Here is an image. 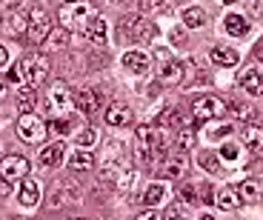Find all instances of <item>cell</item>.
Wrapping results in <instances>:
<instances>
[{
  "label": "cell",
  "mask_w": 263,
  "mask_h": 220,
  "mask_svg": "<svg viewBox=\"0 0 263 220\" xmlns=\"http://www.w3.org/2000/svg\"><path fill=\"white\" fill-rule=\"evenodd\" d=\"M12 194V183L6 177H0V197H9Z\"/></svg>",
  "instance_id": "obj_44"
},
{
  "label": "cell",
  "mask_w": 263,
  "mask_h": 220,
  "mask_svg": "<svg viewBox=\"0 0 263 220\" xmlns=\"http://www.w3.org/2000/svg\"><path fill=\"white\" fill-rule=\"evenodd\" d=\"M3 94H6V86H3V80H0V97H3Z\"/></svg>",
  "instance_id": "obj_50"
},
{
  "label": "cell",
  "mask_w": 263,
  "mask_h": 220,
  "mask_svg": "<svg viewBox=\"0 0 263 220\" xmlns=\"http://www.w3.org/2000/svg\"><path fill=\"white\" fill-rule=\"evenodd\" d=\"M155 54L160 57V63H158V80L160 83H180V80H183V63H178L166 49H158Z\"/></svg>",
  "instance_id": "obj_8"
},
{
  "label": "cell",
  "mask_w": 263,
  "mask_h": 220,
  "mask_svg": "<svg viewBox=\"0 0 263 220\" xmlns=\"http://www.w3.org/2000/svg\"><path fill=\"white\" fill-rule=\"evenodd\" d=\"M229 132H232V126H229V123H223V126L212 129V132H209V137H226V134H229Z\"/></svg>",
  "instance_id": "obj_42"
},
{
  "label": "cell",
  "mask_w": 263,
  "mask_h": 220,
  "mask_svg": "<svg viewBox=\"0 0 263 220\" xmlns=\"http://www.w3.org/2000/svg\"><path fill=\"white\" fill-rule=\"evenodd\" d=\"M243 146H246V152H260L263 149V126L249 123L243 129Z\"/></svg>",
  "instance_id": "obj_21"
},
{
  "label": "cell",
  "mask_w": 263,
  "mask_h": 220,
  "mask_svg": "<svg viewBox=\"0 0 263 220\" xmlns=\"http://www.w3.org/2000/svg\"><path fill=\"white\" fill-rule=\"evenodd\" d=\"M95 140H98L95 129H89V126H86L83 132H78V146H80V149H92V146H95Z\"/></svg>",
  "instance_id": "obj_35"
},
{
  "label": "cell",
  "mask_w": 263,
  "mask_h": 220,
  "mask_svg": "<svg viewBox=\"0 0 263 220\" xmlns=\"http://www.w3.org/2000/svg\"><path fill=\"white\" fill-rule=\"evenodd\" d=\"M163 220H186V217L180 214V209H178V206H172V209H169V214H166Z\"/></svg>",
  "instance_id": "obj_46"
},
{
  "label": "cell",
  "mask_w": 263,
  "mask_h": 220,
  "mask_svg": "<svg viewBox=\"0 0 263 220\" xmlns=\"http://www.w3.org/2000/svg\"><path fill=\"white\" fill-rule=\"evenodd\" d=\"M237 197L246 200V203H257L260 200V189H257V183H252V180H243V183H237Z\"/></svg>",
  "instance_id": "obj_29"
},
{
  "label": "cell",
  "mask_w": 263,
  "mask_h": 220,
  "mask_svg": "<svg viewBox=\"0 0 263 220\" xmlns=\"http://www.w3.org/2000/svg\"><path fill=\"white\" fill-rule=\"evenodd\" d=\"M72 100L83 114H95L100 106H103V92H100V89H92V86H83V89H78V92L72 94Z\"/></svg>",
  "instance_id": "obj_11"
},
{
  "label": "cell",
  "mask_w": 263,
  "mask_h": 220,
  "mask_svg": "<svg viewBox=\"0 0 263 220\" xmlns=\"http://www.w3.org/2000/svg\"><path fill=\"white\" fill-rule=\"evenodd\" d=\"M189 172V157H186L183 152H175V154H169V157L163 160V166H160V174L163 177H183V174Z\"/></svg>",
  "instance_id": "obj_12"
},
{
  "label": "cell",
  "mask_w": 263,
  "mask_h": 220,
  "mask_svg": "<svg viewBox=\"0 0 263 220\" xmlns=\"http://www.w3.org/2000/svg\"><path fill=\"white\" fill-rule=\"evenodd\" d=\"M138 6L140 9H166L169 6V0H140Z\"/></svg>",
  "instance_id": "obj_41"
},
{
  "label": "cell",
  "mask_w": 263,
  "mask_h": 220,
  "mask_svg": "<svg viewBox=\"0 0 263 220\" xmlns=\"http://www.w3.org/2000/svg\"><path fill=\"white\" fill-rule=\"evenodd\" d=\"M237 83H240L249 94H263V72L255 66H246L243 72H240V77H237Z\"/></svg>",
  "instance_id": "obj_13"
},
{
  "label": "cell",
  "mask_w": 263,
  "mask_h": 220,
  "mask_svg": "<svg viewBox=\"0 0 263 220\" xmlns=\"http://www.w3.org/2000/svg\"><path fill=\"white\" fill-rule=\"evenodd\" d=\"M206 23V12L200 6H189L183 12V26L186 29H200Z\"/></svg>",
  "instance_id": "obj_27"
},
{
  "label": "cell",
  "mask_w": 263,
  "mask_h": 220,
  "mask_svg": "<svg viewBox=\"0 0 263 220\" xmlns=\"http://www.w3.org/2000/svg\"><path fill=\"white\" fill-rule=\"evenodd\" d=\"M49 100H52L54 109H66L72 103V92L66 86V80H54L52 86H49Z\"/></svg>",
  "instance_id": "obj_17"
},
{
  "label": "cell",
  "mask_w": 263,
  "mask_h": 220,
  "mask_svg": "<svg viewBox=\"0 0 263 220\" xmlns=\"http://www.w3.org/2000/svg\"><path fill=\"white\" fill-rule=\"evenodd\" d=\"M17 103H20V109H23V114L32 112V109H34V89L32 86L17 89Z\"/></svg>",
  "instance_id": "obj_32"
},
{
  "label": "cell",
  "mask_w": 263,
  "mask_h": 220,
  "mask_svg": "<svg viewBox=\"0 0 263 220\" xmlns=\"http://www.w3.org/2000/svg\"><path fill=\"white\" fill-rule=\"evenodd\" d=\"M215 203L220 209H226V212H235V209H240V203H243V200L237 197V192L232 186H217L215 189Z\"/></svg>",
  "instance_id": "obj_16"
},
{
  "label": "cell",
  "mask_w": 263,
  "mask_h": 220,
  "mask_svg": "<svg viewBox=\"0 0 263 220\" xmlns=\"http://www.w3.org/2000/svg\"><path fill=\"white\" fill-rule=\"evenodd\" d=\"M160 126H163V129H175V132H180V129H186L189 123H186V117L178 112V109H169V112H166L163 117H160Z\"/></svg>",
  "instance_id": "obj_28"
},
{
  "label": "cell",
  "mask_w": 263,
  "mask_h": 220,
  "mask_svg": "<svg viewBox=\"0 0 263 220\" xmlns=\"http://www.w3.org/2000/svg\"><path fill=\"white\" fill-rule=\"evenodd\" d=\"M229 106H232V114L240 120H249L255 114V106H246V103H229Z\"/></svg>",
  "instance_id": "obj_36"
},
{
  "label": "cell",
  "mask_w": 263,
  "mask_h": 220,
  "mask_svg": "<svg viewBox=\"0 0 263 220\" xmlns=\"http://www.w3.org/2000/svg\"><path fill=\"white\" fill-rule=\"evenodd\" d=\"M200 80H209V74H206V69L197 63V57H189L183 63V80H180V86H197Z\"/></svg>",
  "instance_id": "obj_14"
},
{
  "label": "cell",
  "mask_w": 263,
  "mask_h": 220,
  "mask_svg": "<svg viewBox=\"0 0 263 220\" xmlns=\"http://www.w3.org/2000/svg\"><path fill=\"white\" fill-rule=\"evenodd\" d=\"M98 17V9L89 3V0H80V3H66L60 9V26L66 32H83L92 26V20Z\"/></svg>",
  "instance_id": "obj_2"
},
{
  "label": "cell",
  "mask_w": 263,
  "mask_h": 220,
  "mask_svg": "<svg viewBox=\"0 0 263 220\" xmlns=\"http://www.w3.org/2000/svg\"><path fill=\"white\" fill-rule=\"evenodd\" d=\"M237 154H240V149H237L235 143H223V146H220V157L229 160V163H232V160H237Z\"/></svg>",
  "instance_id": "obj_39"
},
{
  "label": "cell",
  "mask_w": 263,
  "mask_h": 220,
  "mask_svg": "<svg viewBox=\"0 0 263 220\" xmlns=\"http://www.w3.org/2000/svg\"><path fill=\"white\" fill-rule=\"evenodd\" d=\"M120 32H123L126 37L138 40V43H149V40L158 37V26H155V23H152L149 17H143L140 12L126 14L123 23H120Z\"/></svg>",
  "instance_id": "obj_3"
},
{
  "label": "cell",
  "mask_w": 263,
  "mask_h": 220,
  "mask_svg": "<svg viewBox=\"0 0 263 220\" xmlns=\"http://www.w3.org/2000/svg\"><path fill=\"white\" fill-rule=\"evenodd\" d=\"M212 60H215L217 66H235L237 63V52L229 46H215L212 49Z\"/></svg>",
  "instance_id": "obj_26"
},
{
  "label": "cell",
  "mask_w": 263,
  "mask_h": 220,
  "mask_svg": "<svg viewBox=\"0 0 263 220\" xmlns=\"http://www.w3.org/2000/svg\"><path fill=\"white\" fill-rule=\"evenodd\" d=\"M78 220H83V217H78Z\"/></svg>",
  "instance_id": "obj_54"
},
{
  "label": "cell",
  "mask_w": 263,
  "mask_h": 220,
  "mask_svg": "<svg viewBox=\"0 0 263 220\" xmlns=\"http://www.w3.org/2000/svg\"><path fill=\"white\" fill-rule=\"evenodd\" d=\"M123 66L129 69V72H135V74H146V72H149V54L140 52V49L126 52L123 54Z\"/></svg>",
  "instance_id": "obj_18"
},
{
  "label": "cell",
  "mask_w": 263,
  "mask_h": 220,
  "mask_svg": "<svg viewBox=\"0 0 263 220\" xmlns=\"http://www.w3.org/2000/svg\"><path fill=\"white\" fill-rule=\"evenodd\" d=\"M46 132H49L46 123H43L34 112H26V114L17 117V134L26 140V143H40V140L46 137Z\"/></svg>",
  "instance_id": "obj_6"
},
{
  "label": "cell",
  "mask_w": 263,
  "mask_h": 220,
  "mask_svg": "<svg viewBox=\"0 0 263 220\" xmlns=\"http://www.w3.org/2000/svg\"><path fill=\"white\" fill-rule=\"evenodd\" d=\"M223 29L232 34V37H243L249 32V23H246L243 14H226L223 17Z\"/></svg>",
  "instance_id": "obj_23"
},
{
  "label": "cell",
  "mask_w": 263,
  "mask_h": 220,
  "mask_svg": "<svg viewBox=\"0 0 263 220\" xmlns=\"http://www.w3.org/2000/svg\"><path fill=\"white\" fill-rule=\"evenodd\" d=\"M172 40H175V43H178V40H183V29H175V32H172Z\"/></svg>",
  "instance_id": "obj_48"
},
{
  "label": "cell",
  "mask_w": 263,
  "mask_h": 220,
  "mask_svg": "<svg viewBox=\"0 0 263 220\" xmlns=\"http://www.w3.org/2000/svg\"><path fill=\"white\" fill-rule=\"evenodd\" d=\"M106 123L112 129H123L132 123V109L126 103H112V106L106 109Z\"/></svg>",
  "instance_id": "obj_15"
},
{
  "label": "cell",
  "mask_w": 263,
  "mask_h": 220,
  "mask_svg": "<svg viewBox=\"0 0 263 220\" xmlns=\"http://www.w3.org/2000/svg\"><path fill=\"white\" fill-rule=\"evenodd\" d=\"M40 200V183L34 177H23L20 180V203L23 206H37Z\"/></svg>",
  "instance_id": "obj_19"
},
{
  "label": "cell",
  "mask_w": 263,
  "mask_h": 220,
  "mask_svg": "<svg viewBox=\"0 0 263 220\" xmlns=\"http://www.w3.org/2000/svg\"><path fill=\"white\" fill-rule=\"evenodd\" d=\"M20 77H23V74H20V69H17V66L9 69V80H20Z\"/></svg>",
  "instance_id": "obj_47"
},
{
  "label": "cell",
  "mask_w": 263,
  "mask_h": 220,
  "mask_svg": "<svg viewBox=\"0 0 263 220\" xmlns=\"http://www.w3.org/2000/svg\"><path fill=\"white\" fill-rule=\"evenodd\" d=\"M135 220H163V214H158L155 209H149V212H143V214H138Z\"/></svg>",
  "instance_id": "obj_43"
},
{
  "label": "cell",
  "mask_w": 263,
  "mask_h": 220,
  "mask_svg": "<svg viewBox=\"0 0 263 220\" xmlns=\"http://www.w3.org/2000/svg\"><path fill=\"white\" fill-rule=\"evenodd\" d=\"M200 220H217V217H215V214H209V212H206V214H200Z\"/></svg>",
  "instance_id": "obj_49"
},
{
  "label": "cell",
  "mask_w": 263,
  "mask_h": 220,
  "mask_svg": "<svg viewBox=\"0 0 263 220\" xmlns=\"http://www.w3.org/2000/svg\"><path fill=\"white\" fill-rule=\"evenodd\" d=\"M195 143H197L195 129H192V126H186V129H180V132H178V140H175V149H178V152H189V149H195Z\"/></svg>",
  "instance_id": "obj_30"
},
{
  "label": "cell",
  "mask_w": 263,
  "mask_h": 220,
  "mask_svg": "<svg viewBox=\"0 0 263 220\" xmlns=\"http://www.w3.org/2000/svg\"><path fill=\"white\" fill-rule=\"evenodd\" d=\"M86 37L92 40V43H98V46H100V43H106V37H109V26H106V20L100 17V14L92 20V26L86 29Z\"/></svg>",
  "instance_id": "obj_25"
},
{
  "label": "cell",
  "mask_w": 263,
  "mask_h": 220,
  "mask_svg": "<svg viewBox=\"0 0 263 220\" xmlns=\"http://www.w3.org/2000/svg\"><path fill=\"white\" fill-rule=\"evenodd\" d=\"M0 177H6L9 183L29 177V160L23 154H6L0 160Z\"/></svg>",
  "instance_id": "obj_10"
},
{
  "label": "cell",
  "mask_w": 263,
  "mask_h": 220,
  "mask_svg": "<svg viewBox=\"0 0 263 220\" xmlns=\"http://www.w3.org/2000/svg\"><path fill=\"white\" fill-rule=\"evenodd\" d=\"M63 152H66V143H49L43 152H40V166H58V163H63Z\"/></svg>",
  "instance_id": "obj_20"
},
{
  "label": "cell",
  "mask_w": 263,
  "mask_h": 220,
  "mask_svg": "<svg viewBox=\"0 0 263 220\" xmlns=\"http://www.w3.org/2000/svg\"><path fill=\"white\" fill-rule=\"evenodd\" d=\"M92 166H95V157L89 149H78V152L69 154V169H74V172H89Z\"/></svg>",
  "instance_id": "obj_22"
},
{
  "label": "cell",
  "mask_w": 263,
  "mask_h": 220,
  "mask_svg": "<svg viewBox=\"0 0 263 220\" xmlns=\"http://www.w3.org/2000/svg\"><path fill=\"white\" fill-rule=\"evenodd\" d=\"M49 34H52V20H49V14L43 12V9H34V12L29 14V32H26V37L32 40V43H46Z\"/></svg>",
  "instance_id": "obj_9"
},
{
  "label": "cell",
  "mask_w": 263,
  "mask_h": 220,
  "mask_svg": "<svg viewBox=\"0 0 263 220\" xmlns=\"http://www.w3.org/2000/svg\"><path fill=\"white\" fill-rule=\"evenodd\" d=\"M220 3H235V0H220Z\"/></svg>",
  "instance_id": "obj_52"
},
{
  "label": "cell",
  "mask_w": 263,
  "mask_h": 220,
  "mask_svg": "<svg viewBox=\"0 0 263 220\" xmlns=\"http://www.w3.org/2000/svg\"><path fill=\"white\" fill-rule=\"evenodd\" d=\"M66 43H69V32H66V29L60 26L58 32H52V34H49L43 46H46V49H52V52H58V49H63Z\"/></svg>",
  "instance_id": "obj_31"
},
{
  "label": "cell",
  "mask_w": 263,
  "mask_h": 220,
  "mask_svg": "<svg viewBox=\"0 0 263 220\" xmlns=\"http://www.w3.org/2000/svg\"><path fill=\"white\" fill-rule=\"evenodd\" d=\"M223 100L212 97V94H206V97H197L195 103H192V117L197 120V123H206V120H217L223 117Z\"/></svg>",
  "instance_id": "obj_7"
},
{
  "label": "cell",
  "mask_w": 263,
  "mask_h": 220,
  "mask_svg": "<svg viewBox=\"0 0 263 220\" xmlns=\"http://www.w3.org/2000/svg\"><path fill=\"white\" fill-rule=\"evenodd\" d=\"M9 66V49L0 43V69H6Z\"/></svg>",
  "instance_id": "obj_45"
},
{
  "label": "cell",
  "mask_w": 263,
  "mask_h": 220,
  "mask_svg": "<svg viewBox=\"0 0 263 220\" xmlns=\"http://www.w3.org/2000/svg\"><path fill=\"white\" fill-rule=\"evenodd\" d=\"M83 197V189H80L78 180L72 177H63L54 183L52 194H49V209H60V206H69V203H78Z\"/></svg>",
  "instance_id": "obj_5"
},
{
  "label": "cell",
  "mask_w": 263,
  "mask_h": 220,
  "mask_svg": "<svg viewBox=\"0 0 263 220\" xmlns=\"http://www.w3.org/2000/svg\"><path fill=\"white\" fill-rule=\"evenodd\" d=\"M260 60H263V49H260Z\"/></svg>",
  "instance_id": "obj_53"
},
{
  "label": "cell",
  "mask_w": 263,
  "mask_h": 220,
  "mask_svg": "<svg viewBox=\"0 0 263 220\" xmlns=\"http://www.w3.org/2000/svg\"><path fill=\"white\" fill-rule=\"evenodd\" d=\"M46 129H49V132H54V134H66V129H69V120H49V123H46Z\"/></svg>",
  "instance_id": "obj_40"
},
{
  "label": "cell",
  "mask_w": 263,
  "mask_h": 220,
  "mask_svg": "<svg viewBox=\"0 0 263 220\" xmlns=\"http://www.w3.org/2000/svg\"><path fill=\"white\" fill-rule=\"evenodd\" d=\"M197 197L203 200V203H215V189L209 183H197Z\"/></svg>",
  "instance_id": "obj_37"
},
{
  "label": "cell",
  "mask_w": 263,
  "mask_h": 220,
  "mask_svg": "<svg viewBox=\"0 0 263 220\" xmlns=\"http://www.w3.org/2000/svg\"><path fill=\"white\" fill-rule=\"evenodd\" d=\"M9 23H12V29H14V32H20V34L29 32V14L26 12H12V14H9Z\"/></svg>",
  "instance_id": "obj_33"
},
{
  "label": "cell",
  "mask_w": 263,
  "mask_h": 220,
  "mask_svg": "<svg viewBox=\"0 0 263 220\" xmlns=\"http://www.w3.org/2000/svg\"><path fill=\"white\" fill-rule=\"evenodd\" d=\"M135 154H138L140 163L152 166L155 160H160L166 154V140L160 129H152V126H138L135 132Z\"/></svg>",
  "instance_id": "obj_1"
},
{
  "label": "cell",
  "mask_w": 263,
  "mask_h": 220,
  "mask_svg": "<svg viewBox=\"0 0 263 220\" xmlns=\"http://www.w3.org/2000/svg\"><path fill=\"white\" fill-rule=\"evenodd\" d=\"M197 163H200V166H203L209 174H217V172H220V163H217V157H215L212 152H200V157H197Z\"/></svg>",
  "instance_id": "obj_34"
},
{
  "label": "cell",
  "mask_w": 263,
  "mask_h": 220,
  "mask_svg": "<svg viewBox=\"0 0 263 220\" xmlns=\"http://www.w3.org/2000/svg\"><path fill=\"white\" fill-rule=\"evenodd\" d=\"M166 194H169L166 183H160V180H158V183H152V186L143 192V203H146L149 209H155L158 203H163V200H166Z\"/></svg>",
  "instance_id": "obj_24"
},
{
  "label": "cell",
  "mask_w": 263,
  "mask_h": 220,
  "mask_svg": "<svg viewBox=\"0 0 263 220\" xmlns=\"http://www.w3.org/2000/svg\"><path fill=\"white\" fill-rule=\"evenodd\" d=\"M66 3H80V0H66Z\"/></svg>",
  "instance_id": "obj_51"
},
{
  "label": "cell",
  "mask_w": 263,
  "mask_h": 220,
  "mask_svg": "<svg viewBox=\"0 0 263 220\" xmlns=\"http://www.w3.org/2000/svg\"><path fill=\"white\" fill-rule=\"evenodd\" d=\"M20 74L26 80L32 89H40V83H46L49 80V60L43 54H26L23 63H20Z\"/></svg>",
  "instance_id": "obj_4"
},
{
  "label": "cell",
  "mask_w": 263,
  "mask_h": 220,
  "mask_svg": "<svg viewBox=\"0 0 263 220\" xmlns=\"http://www.w3.org/2000/svg\"><path fill=\"white\" fill-rule=\"evenodd\" d=\"M180 197H183L186 203H192V206H195V203H197V186H195V183H186V186L180 189Z\"/></svg>",
  "instance_id": "obj_38"
}]
</instances>
